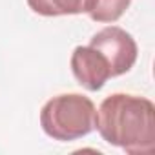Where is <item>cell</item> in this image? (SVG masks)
<instances>
[{
	"label": "cell",
	"mask_w": 155,
	"mask_h": 155,
	"mask_svg": "<svg viewBox=\"0 0 155 155\" xmlns=\"http://www.w3.org/2000/svg\"><path fill=\"white\" fill-rule=\"evenodd\" d=\"M95 104L81 93H62L40 110V126L48 137L60 142L82 139L95 130Z\"/></svg>",
	"instance_id": "7a4b0ae2"
},
{
	"label": "cell",
	"mask_w": 155,
	"mask_h": 155,
	"mask_svg": "<svg viewBox=\"0 0 155 155\" xmlns=\"http://www.w3.org/2000/svg\"><path fill=\"white\" fill-rule=\"evenodd\" d=\"M130 4L131 0H95V6L88 15L93 22L113 24L126 13Z\"/></svg>",
	"instance_id": "8992f818"
},
{
	"label": "cell",
	"mask_w": 155,
	"mask_h": 155,
	"mask_svg": "<svg viewBox=\"0 0 155 155\" xmlns=\"http://www.w3.org/2000/svg\"><path fill=\"white\" fill-rule=\"evenodd\" d=\"M73 77L88 91H99L111 79L108 60L91 46H77L69 60Z\"/></svg>",
	"instance_id": "277c9868"
},
{
	"label": "cell",
	"mask_w": 155,
	"mask_h": 155,
	"mask_svg": "<svg viewBox=\"0 0 155 155\" xmlns=\"http://www.w3.org/2000/svg\"><path fill=\"white\" fill-rule=\"evenodd\" d=\"M101 137L130 155H146L155 148V106L150 99L131 93L108 95L95 111Z\"/></svg>",
	"instance_id": "6da1fadb"
},
{
	"label": "cell",
	"mask_w": 155,
	"mask_h": 155,
	"mask_svg": "<svg viewBox=\"0 0 155 155\" xmlns=\"http://www.w3.org/2000/svg\"><path fill=\"white\" fill-rule=\"evenodd\" d=\"M28 6L42 17H64L90 13L95 0H28Z\"/></svg>",
	"instance_id": "5b68a950"
},
{
	"label": "cell",
	"mask_w": 155,
	"mask_h": 155,
	"mask_svg": "<svg viewBox=\"0 0 155 155\" xmlns=\"http://www.w3.org/2000/svg\"><path fill=\"white\" fill-rule=\"evenodd\" d=\"M90 46L95 48L108 60L111 77L128 73L137 62L139 55L137 42L126 29L119 26H106L101 31H97L91 37Z\"/></svg>",
	"instance_id": "3957f363"
}]
</instances>
